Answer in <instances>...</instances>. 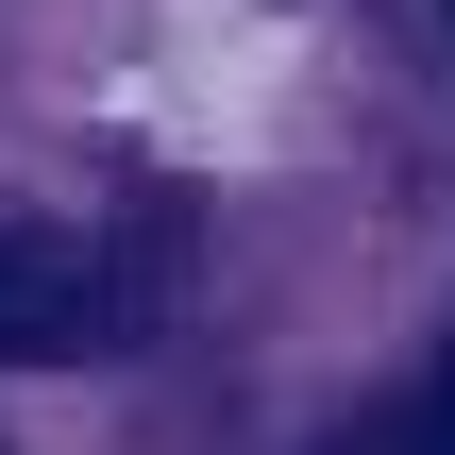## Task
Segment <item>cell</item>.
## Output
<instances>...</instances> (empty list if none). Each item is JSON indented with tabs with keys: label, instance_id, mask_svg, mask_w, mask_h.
<instances>
[{
	"label": "cell",
	"instance_id": "1",
	"mask_svg": "<svg viewBox=\"0 0 455 455\" xmlns=\"http://www.w3.org/2000/svg\"><path fill=\"white\" fill-rule=\"evenodd\" d=\"M101 338H118L101 253L51 236V220H0V371H68V355H101Z\"/></svg>",
	"mask_w": 455,
	"mask_h": 455
},
{
	"label": "cell",
	"instance_id": "2",
	"mask_svg": "<svg viewBox=\"0 0 455 455\" xmlns=\"http://www.w3.org/2000/svg\"><path fill=\"white\" fill-rule=\"evenodd\" d=\"M355 455H455V338H439V371H422V405H405L388 439H355Z\"/></svg>",
	"mask_w": 455,
	"mask_h": 455
}]
</instances>
